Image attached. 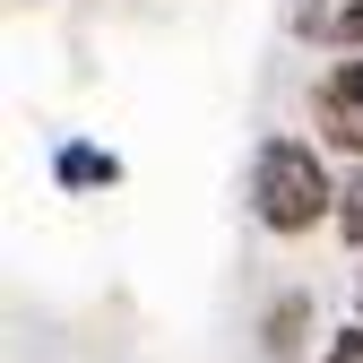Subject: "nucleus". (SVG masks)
Returning <instances> with one entry per match:
<instances>
[{
  "label": "nucleus",
  "mask_w": 363,
  "mask_h": 363,
  "mask_svg": "<svg viewBox=\"0 0 363 363\" xmlns=\"http://www.w3.org/2000/svg\"><path fill=\"white\" fill-rule=\"evenodd\" d=\"M337 191H346V173L329 164L320 139H303V130H268L251 147V216H259V234L303 242V234H320V225H337Z\"/></svg>",
  "instance_id": "f257e3e1"
},
{
  "label": "nucleus",
  "mask_w": 363,
  "mask_h": 363,
  "mask_svg": "<svg viewBox=\"0 0 363 363\" xmlns=\"http://www.w3.org/2000/svg\"><path fill=\"white\" fill-rule=\"evenodd\" d=\"M311 139L363 164V52H346L311 78Z\"/></svg>",
  "instance_id": "f03ea898"
},
{
  "label": "nucleus",
  "mask_w": 363,
  "mask_h": 363,
  "mask_svg": "<svg viewBox=\"0 0 363 363\" xmlns=\"http://www.w3.org/2000/svg\"><path fill=\"white\" fill-rule=\"evenodd\" d=\"M286 35L303 43V52H363V0H286Z\"/></svg>",
  "instance_id": "7ed1b4c3"
},
{
  "label": "nucleus",
  "mask_w": 363,
  "mask_h": 363,
  "mask_svg": "<svg viewBox=\"0 0 363 363\" xmlns=\"http://www.w3.org/2000/svg\"><path fill=\"white\" fill-rule=\"evenodd\" d=\"M311 337H320V294H311V286H286L277 303L259 311V354L268 363H303Z\"/></svg>",
  "instance_id": "20e7f679"
},
{
  "label": "nucleus",
  "mask_w": 363,
  "mask_h": 363,
  "mask_svg": "<svg viewBox=\"0 0 363 363\" xmlns=\"http://www.w3.org/2000/svg\"><path fill=\"white\" fill-rule=\"evenodd\" d=\"M121 173H130V164H121V156H113L104 139H61V147H52V182H61L69 199H96V191H121Z\"/></svg>",
  "instance_id": "39448f33"
},
{
  "label": "nucleus",
  "mask_w": 363,
  "mask_h": 363,
  "mask_svg": "<svg viewBox=\"0 0 363 363\" xmlns=\"http://www.w3.org/2000/svg\"><path fill=\"white\" fill-rule=\"evenodd\" d=\"M337 234L354 242V259H363V164L346 173V191H337Z\"/></svg>",
  "instance_id": "423d86ee"
},
{
  "label": "nucleus",
  "mask_w": 363,
  "mask_h": 363,
  "mask_svg": "<svg viewBox=\"0 0 363 363\" xmlns=\"http://www.w3.org/2000/svg\"><path fill=\"white\" fill-rule=\"evenodd\" d=\"M320 363H363V320L329 329V337H320Z\"/></svg>",
  "instance_id": "0eeeda50"
},
{
  "label": "nucleus",
  "mask_w": 363,
  "mask_h": 363,
  "mask_svg": "<svg viewBox=\"0 0 363 363\" xmlns=\"http://www.w3.org/2000/svg\"><path fill=\"white\" fill-rule=\"evenodd\" d=\"M354 320H363V259H354Z\"/></svg>",
  "instance_id": "6e6552de"
}]
</instances>
